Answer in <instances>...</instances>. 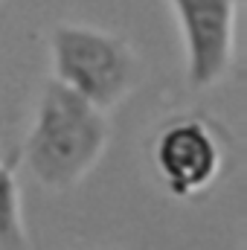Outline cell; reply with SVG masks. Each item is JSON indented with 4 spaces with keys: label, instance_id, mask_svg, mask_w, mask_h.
<instances>
[{
    "label": "cell",
    "instance_id": "cell-1",
    "mask_svg": "<svg viewBox=\"0 0 247 250\" xmlns=\"http://www.w3.org/2000/svg\"><path fill=\"white\" fill-rule=\"evenodd\" d=\"M108 140L105 111L62 82H53L44 90L38 120L26 140L29 172L44 187L70 189L99 163Z\"/></svg>",
    "mask_w": 247,
    "mask_h": 250
},
{
    "label": "cell",
    "instance_id": "cell-2",
    "mask_svg": "<svg viewBox=\"0 0 247 250\" xmlns=\"http://www.w3.org/2000/svg\"><path fill=\"white\" fill-rule=\"evenodd\" d=\"M53 70L56 82L102 111L134 87V53L120 38L87 26H62L53 35Z\"/></svg>",
    "mask_w": 247,
    "mask_h": 250
},
{
    "label": "cell",
    "instance_id": "cell-3",
    "mask_svg": "<svg viewBox=\"0 0 247 250\" xmlns=\"http://www.w3.org/2000/svg\"><path fill=\"white\" fill-rule=\"evenodd\" d=\"M186 44L189 82L206 87L218 82L233 59L236 0H169Z\"/></svg>",
    "mask_w": 247,
    "mask_h": 250
},
{
    "label": "cell",
    "instance_id": "cell-4",
    "mask_svg": "<svg viewBox=\"0 0 247 250\" xmlns=\"http://www.w3.org/2000/svg\"><path fill=\"white\" fill-rule=\"evenodd\" d=\"M157 172L178 198L198 195L209 187L224 163L218 137L198 120H181L169 125L154 146Z\"/></svg>",
    "mask_w": 247,
    "mask_h": 250
},
{
    "label": "cell",
    "instance_id": "cell-5",
    "mask_svg": "<svg viewBox=\"0 0 247 250\" xmlns=\"http://www.w3.org/2000/svg\"><path fill=\"white\" fill-rule=\"evenodd\" d=\"M26 233L21 221V204H18V184L9 169V163L0 160V250H23Z\"/></svg>",
    "mask_w": 247,
    "mask_h": 250
}]
</instances>
